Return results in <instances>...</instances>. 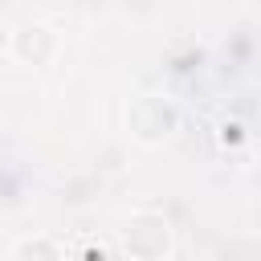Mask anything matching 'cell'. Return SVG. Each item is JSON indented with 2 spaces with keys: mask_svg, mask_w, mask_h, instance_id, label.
<instances>
[{
  "mask_svg": "<svg viewBox=\"0 0 261 261\" xmlns=\"http://www.w3.org/2000/svg\"><path fill=\"white\" fill-rule=\"evenodd\" d=\"M126 118H130V130H135L143 143H159V139H167V135L179 126L175 102H167V98H159V94H139V98L130 102V110H126Z\"/></svg>",
  "mask_w": 261,
  "mask_h": 261,
  "instance_id": "obj_1",
  "label": "cell"
}]
</instances>
